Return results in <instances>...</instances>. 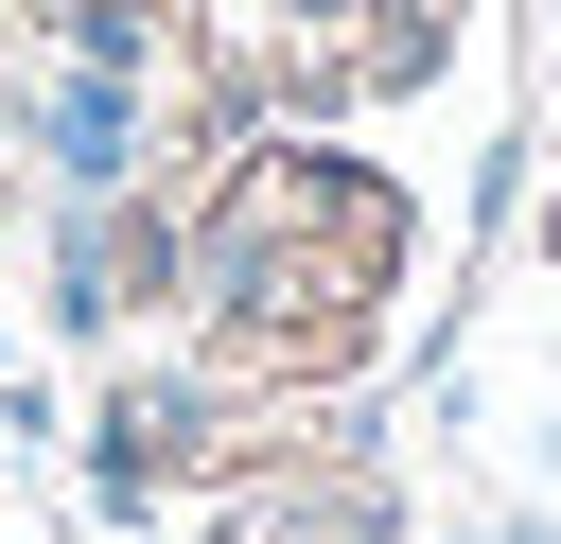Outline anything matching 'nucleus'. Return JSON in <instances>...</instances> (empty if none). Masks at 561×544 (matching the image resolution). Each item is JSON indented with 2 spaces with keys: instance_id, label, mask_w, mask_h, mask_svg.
<instances>
[{
  "instance_id": "nucleus-2",
  "label": "nucleus",
  "mask_w": 561,
  "mask_h": 544,
  "mask_svg": "<svg viewBox=\"0 0 561 544\" xmlns=\"http://www.w3.org/2000/svg\"><path fill=\"white\" fill-rule=\"evenodd\" d=\"M140 123H158L140 88H105V70H53V88H35V158H53V193H70V211L140 193Z\"/></svg>"
},
{
  "instance_id": "nucleus-1",
  "label": "nucleus",
  "mask_w": 561,
  "mask_h": 544,
  "mask_svg": "<svg viewBox=\"0 0 561 544\" xmlns=\"http://www.w3.org/2000/svg\"><path fill=\"white\" fill-rule=\"evenodd\" d=\"M193 281H210V316L263 333V351H351L368 298H386V193H368L351 158H245L228 211L193 228Z\"/></svg>"
}]
</instances>
